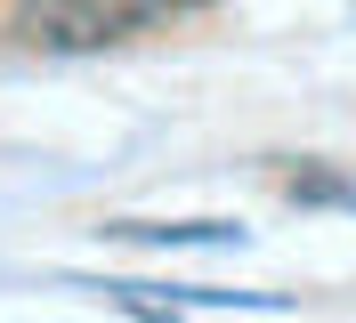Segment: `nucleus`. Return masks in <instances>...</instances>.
<instances>
[{"mask_svg":"<svg viewBox=\"0 0 356 323\" xmlns=\"http://www.w3.org/2000/svg\"><path fill=\"white\" fill-rule=\"evenodd\" d=\"M162 17H170V0H17L8 33L49 57H89V49H113Z\"/></svg>","mask_w":356,"mask_h":323,"instance_id":"f257e3e1","label":"nucleus"},{"mask_svg":"<svg viewBox=\"0 0 356 323\" xmlns=\"http://www.w3.org/2000/svg\"><path fill=\"white\" fill-rule=\"evenodd\" d=\"M97 235H113V242H243V226L235 218H178V226H162V218H106Z\"/></svg>","mask_w":356,"mask_h":323,"instance_id":"f03ea898","label":"nucleus"},{"mask_svg":"<svg viewBox=\"0 0 356 323\" xmlns=\"http://www.w3.org/2000/svg\"><path fill=\"white\" fill-rule=\"evenodd\" d=\"M284 194H291V202H348V178H332V170H291L284 178Z\"/></svg>","mask_w":356,"mask_h":323,"instance_id":"7ed1b4c3","label":"nucleus"},{"mask_svg":"<svg viewBox=\"0 0 356 323\" xmlns=\"http://www.w3.org/2000/svg\"><path fill=\"white\" fill-rule=\"evenodd\" d=\"M178 8H211V0H170V17H178Z\"/></svg>","mask_w":356,"mask_h":323,"instance_id":"20e7f679","label":"nucleus"}]
</instances>
